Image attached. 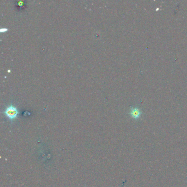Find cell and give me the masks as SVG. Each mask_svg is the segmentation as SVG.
Here are the masks:
<instances>
[{
	"mask_svg": "<svg viewBox=\"0 0 187 187\" xmlns=\"http://www.w3.org/2000/svg\"><path fill=\"white\" fill-rule=\"evenodd\" d=\"M5 115L11 120L15 119L19 114V111L15 106L12 104L8 106L4 111Z\"/></svg>",
	"mask_w": 187,
	"mask_h": 187,
	"instance_id": "6da1fadb",
	"label": "cell"
},
{
	"mask_svg": "<svg viewBox=\"0 0 187 187\" xmlns=\"http://www.w3.org/2000/svg\"><path fill=\"white\" fill-rule=\"evenodd\" d=\"M130 114L131 118L135 120H138L142 115V111L138 108H132Z\"/></svg>",
	"mask_w": 187,
	"mask_h": 187,
	"instance_id": "7a4b0ae2",
	"label": "cell"
},
{
	"mask_svg": "<svg viewBox=\"0 0 187 187\" xmlns=\"http://www.w3.org/2000/svg\"><path fill=\"white\" fill-rule=\"evenodd\" d=\"M7 30H8V29L6 28H2L1 29L0 31H1V33H2V32H6V31H7Z\"/></svg>",
	"mask_w": 187,
	"mask_h": 187,
	"instance_id": "3957f363",
	"label": "cell"
},
{
	"mask_svg": "<svg viewBox=\"0 0 187 187\" xmlns=\"http://www.w3.org/2000/svg\"><path fill=\"white\" fill-rule=\"evenodd\" d=\"M159 8H157V9H156V11H158V10H159Z\"/></svg>",
	"mask_w": 187,
	"mask_h": 187,
	"instance_id": "277c9868",
	"label": "cell"
}]
</instances>
